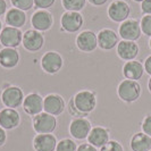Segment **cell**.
Instances as JSON below:
<instances>
[{
  "mask_svg": "<svg viewBox=\"0 0 151 151\" xmlns=\"http://www.w3.org/2000/svg\"><path fill=\"white\" fill-rule=\"evenodd\" d=\"M56 0H34V5L38 9H48L52 7Z\"/></svg>",
  "mask_w": 151,
  "mask_h": 151,
  "instance_id": "cell-30",
  "label": "cell"
},
{
  "mask_svg": "<svg viewBox=\"0 0 151 151\" xmlns=\"http://www.w3.org/2000/svg\"><path fill=\"white\" fill-rule=\"evenodd\" d=\"M109 140H110L109 139V131L102 126L92 127L90 131V134L88 136L89 143L92 144L93 147H96L97 149L104 147Z\"/></svg>",
  "mask_w": 151,
  "mask_h": 151,
  "instance_id": "cell-22",
  "label": "cell"
},
{
  "mask_svg": "<svg viewBox=\"0 0 151 151\" xmlns=\"http://www.w3.org/2000/svg\"><path fill=\"white\" fill-rule=\"evenodd\" d=\"M43 99L37 92L29 93L23 101V110L30 116H37L43 111Z\"/></svg>",
  "mask_w": 151,
  "mask_h": 151,
  "instance_id": "cell-15",
  "label": "cell"
},
{
  "mask_svg": "<svg viewBox=\"0 0 151 151\" xmlns=\"http://www.w3.org/2000/svg\"><path fill=\"white\" fill-rule=\"evenodd\" d=\"M117 94L124 102H134L141 96V85L137 81L124 80L117 86Z\"/></svg>",
  "mask_w": 151,
  "mask_h": 151,
  "instance_id": "cell-2",
  "label": "cell"
},
{
  "mask_svg": "<svg viewBox=\"0 0 151 151\" xmlns=\"http://www.w3.org/2000/svg\"><path fill=\"white\" fill-rule=\"evenodd\" d=\"M63 7L67 12H81L86 4V0H61Z\"/></svg>",
  "mask_w": 151,
  "mask_h": 151,
  "instance_id": "cell-25",
  "label": "cell"
},
{
  "mask_svg": "<svg viewBox=\"0 0 151 151\" xmlns=\"http://www.w3.org/2000/svg\"><path fill=\"white\" fill-rule=\"evenodd\" d=\"M133 1H135V2H142L143 0H133Z\"/></svg>",
  "mask_w": 151,
  "mask_h": 151,
  "instance_id": "cell-40",
  "label": "cell"
},
{
  "mask_svg": "<svg viewBox=\"0 0 151 151\" xmlns=\"http://www.w3.org/2000/svg\"><path fill=\"white\" fill-rule=\"evenodd\" d=\"M7 10H8L7 1L6 0H0V16L6 15Z\"/></svg>",
  "mask_w": 151,
  "mask_h": 151,
  "instance_id": "cell-35",
  "label": "cell"
},
{
  "mask_svg": "<svg viewBox=\"0 0 151 151\" xmlns=\"http://www.w3.org/2000/svg\"><path fill=\"white\" fill-rule=\"evenodd\" d=\"M84 24L83 15L80 12H65L60 17L61 30L67 33H76Z\"/></svg>",
  "mask_w": 151,
  "mask_h": 151,
  "instance_id": "cell-5",
  "label": "cell"
},
{
  "mask_svg": "<svg viewBox=\"0 0 151 151\" xmlns=\"http://www.w3.org/2000/svg\"><path fill=\"white\" fill-rule=\"evenodd\" d=\"M141 10L144 15H151V0H143L141 2Z\"/></svg>",
  "mask_w": 151,
  "mask_h": 151,
  "instance_id": "cell-32",
  "label": "cell"
},
{
  "mask_svg": "<svg viewBox=\"0 0 151 151\" xmlns=\"http://www.w3.org/2000/svg\"><path fill=\"white\" fill-rule=\"evenodd\" d=\"M57 139L53 134H38L33 139V148L35 151H56Z\"/></svg>",
  "mask_w": 151,
  "mask_h": 151,
  "instance_id": "cell-19",
  "label": "cell"
},
{
  "mask_svg": "<svg viewBox=\"0 0 151 151\" xmlns=\"http://www.w3.org/2000/svg\"><path fill=\"white\" fill-rule=\"evenodd\" d=\"M24 99L25 96L23 90L16 85H8L1 93V102L6 108H13V109L18 108L23 105Z\"/></svg>",
  "mask_w": 151,
  "mask_h": 151,
  "instance_id": "cell-4",
  "label": "cell"
},
{
  "mask_svg": "<svg viewBox=\"0 0 151 151\" xmlns=\"http://www.w3.org/2000/svg\"><path fill=\"white\" fill-rule=\"evenodd\" d=\"M5 22L7 24V26L21 29L26 23V14L21 9L13 7L7 10L6 16H5Z\"/></svg>",
  "mask_w": 151,
  "mask_h": 151,
  "instance_id": "cell-23",
  "label": "cell"
},
{
  "mask_svg": "<svg viewBox=\"0 0 151 151\" xmlns=\"http://www.w3.org/2000/svg\"><path fill=\"white\" fill-rule=\"evenodd\" d=\"M21 123V116L16 109L4 108L0 110V126L6 131L16 129Z\"/></svg>",
  "mask_w": 151,
  "mask_h": 151,
  "instance_id": "cell-17",
  "label": "cell"
},
{
  "mask_svg": "<svg viewBox=\"0 0 151 151\" xmlns=\"http://www.w3.org/2000/svg\"><path fill=\"white\" fill-rule=\"evenodd\" d=\"M118 34H119V37L123 40H126V41H136V40H139L141 34H142L140 23L137 22L136 19H133V18H129V19L124 21L119 25Z\"/></svg>",
  "mask_w": 151,
  "mask_h": 151,
  "instance_id": "cell-10",
  "label": "cell"
},
{
  "mask_svg": "<svg viewBox=\"0 0 151 151\" xmlns=\"http://www.w3.org/2000/svg\"><path fill=\"white\" fill-rule=\"evenodd\" d=\"M98 47L102 50H111L118 45V35L111 29H102L97 34Z\"/></svg>",
  "mask_w": 151,
  "mask_h": 151,
  "instance_id": "cell-18",
  "label": "cell"
},
{
  "mask_svg": "<svg viewBox=\"0 0 151 151\" xmlns=\"http://www.w3.org/2000/svg\"><path fill=\"white\" fill-rule=\"evenodd\" d=\"M108 17L115 23H123L129 19L131 7L125 0H114L108 7Z\"/></svg>",
  "mask_w": 151,
  "mask_h": 151,
  "instance_id": "cell-6",
  "label": "cell"
},
{
  "mask_svg": "<svg viewBox=\"0 0 151 151\" xmlns=\"http://www.w3.org/2000/svg\"><path fill=\"white\" fill-rule=\"evenodd\" d=\"M32 126L38 134H51L57 129V118L56 116L42 111L37 116H33Z\"/></svg>",
  "mask_w": 151,
  "mask_h": 151,
  "instance_id": "cell-3",
  "label": "cell"
},
{
  "mask_svg": "<svg viewBox=\"0 0 151 151\" xmlns=\"http://www.w3.org/2000/svg\"><path fill=\"white\" fill-rule=\"evenodd\" d=\"M148 89H149V91L151 92V77L149 78V82H148Z\"/></svg>",
  "mask_w": 151,
  "mask_h": 151,
  "instance_id": "cell-38",
  "label": "cell"
},
{
  "mask_svg": "<svg viewBox=\"0 0 151 151\" xmlns=\"http://www.w3.org/2000/svg\"><path fill=\"white\" fill-rule=\"evenodd\" d=\"M150 151H151V150H150Z\"/></svg>",
  "mask_w": 151,
  "mask_h": 151,
  "instance_id": "cell-42",
  "label": "cell"
},
{
  "mask_svg": "<svg viewBox=\"0 0 151 151\" xmlns=\"http://www.w3.org/2000/svg\"><path fill=\"white\" fill-rule=\"evenodd\" d=\"M2 29H4V27H2V23H1V21H0V33H1Z\"/></svg>",
  "mask_w": 151,
  "mask_h": 151,
  "instance_id": "cell-39",
  "label": "cell"
},
{
  "mask_svg": "<svg viewBox=\"0 0 151 151\" xmlns=\"http://www.w3.org/2000/svg\"><path fill=\"white\" fill-rule=\"evenodd\" d=\"M64 65L61 55L57 51H48L41 58V67L47 74H57Z\"/></svg>",
  "mask_w": 151,
  "mask_h": 151,
  "instance_id": "cell-7",
  "label": "cell"
},
{
  "mask_svg": "<svg viewBox=\"0 0 151 151\" xmlns=\"http://www.w3.org/2000/svg\"><path fill=\"white\" fill-rule=\"evenodd\" d=\"M92 125L85 117L75 118L69 124V133L76 140H85L90 134Z\"/></svg>",
  "mask_w": 151,
  "mask_h": 151,
  "instance_id": "cell-14",
  "label": "cell"
},
{
  "mask_svg": "<svg viewBox=\"0 0 151 151\" xmlns=\"http://www.w3.org/2000/svg\"><path fill=\"white\" fill-rule=\"evenodd\" d=\"M14 8L21 9L23 12H27L34 6V0H10Z\"/></svg>",
  "mask_w": 151,
  "mask_h": 151,
  "instance_id": "cell-27",
  "label": "cell"
},
{
  "mask_svg": "<svg viewBox=\"0 0 151 151\" xmlns=\"http://www.w3.org/2000/svg\"><path fill=\"white\" fill-rule=\"evenodd\" d=\"M23 32L21 29H16L12 26L4 27L0 33V43L4 48H18L22 45Z\"/></svg>",
  "mask_w": 151,
  "mask_h": 151,
  "instance_id": "cell-9",
  "label": "cell"
},
{
  "mask_svg": "<svg viewBox=\"0 0 151 151\" xmlns=\"http://www.w3.org/2000/svg\"><path fill=\"white\" fill-rule=\"evenodd\" d=\"M31 25L39 32L49 31L53 25V16L47 9H38L31 17Z\"/></svg>",
  "mask_w": 151,
  "mask_h": 151,
  "instance_id": "cell-11",
  "label": "cell"
},
{
  "mask_svg": "<svg viewBox=\"0 0 151 151\" xmlns=\"http://www.w3.org/2000/svg\"><path fill=\"white\" fill-rule=\"evenodd\" d=\"M89 2H90L91 5H93V6H102V5H105L107 4V1L108 0H88Z\"/></svg>",
  "mask_w": 151,
  "mask_h": 151,
  "instance_id": "cell-37",
  "label": "cell"
},
{
  "mask_svg": "<svg viewBox=\"0 0 151 151\" xmlns=\"http://www.w3.org/2000/svg\"><path fill=\"white\" fill-rule=\"evenodd\" d=\"M76 47L82 52L90 53L98 48V37L93 31L86 30L76 37Z\"/></svg>",
  "mask_w": 151,
  "mask_h": 151,
  "instance_id": "cell-12",
  "label": "cell"
},
{
  "mask_svg": "<svg viewBox=\"0 0 151 151\" xmlns=\"http://www.w3.org/2000/svg\"><path fill=\"white\" fill-rule=\"evenodd\" d=\"M140 51V48L135 41L122 40L117 45V56L125 61L134 60Z\"/></svg>",
  "mask_w": 151,
  "mask_h": 151,
  "instance_id": "cell-16",
  "label": "cell"
},
{
  "mask_svg": "<svg viewBox=\"0 0 151 151\" xmlns=\"http://www.w3.org/2000/svg\"><path fill=\"white\" fill-rule=\"evenodd\" d=\"M141 31L147 37H151V15H144L140 22Z\"/></svg>",
  "mask_w": 151,
  "mask_h": 151,
  "instance_id": "cell-28",
  "label": "cell"
},
{
  "mask_svg": "<svg viewBox=\"0 0 151 151\" xmlns=\"http://www.w3.org/2000/svg\"><path fill=\"white\" fill-rule=\"evenodd\" d=\"M19 63V52L15 48H2L0 50V66L6 69L15 68Z\"/></svg>",
  "mask_w": 151,
  "mask_h": 151,
  "instance_id": "cell-20",
  "label": "cell"
},
{
  "mask_svg": "<svg viewBox=\"0 0 151 151\" xmlns=\"http://www.w3.org/2000/svg\"><path fill=\"white\" fill-rule=\"evenodd\" d=\"M73 101L76 109L81 114H83L84 116L92 113L97 106L96 93L90 90H82L77 92L73 97Z\"/></svg>",
  "mask_w": 151,
  "mask_h": 151,
  "instance_id": "cell-1",
  "label": "cell"
},
{
  "mask_svg": "<svg viewBox=\"0 0 151 151\" xmlns=\"http://www.w3.org/2000/svg\"><path fill=\"white\" fill-rule=\"evenodd\" d=\"M100 151H124L123 145L115 140H109L104 147L100 148Z\"/></svg>",
  "mask_w": 151,
  "mask_h": 151,
  "instance_id": "cell-29",
  "label": "cell"
},
{
  "mask_svg": "<svg viewBox=\"0 0 151 151\" xmlns=\"http://www.w3.org/2000/svg\"><path fill=\"white\" fill-rule=\"evenodd\" d=\"M45 45V37L41 32L34 30H27L23 33V48L30 52H37L42 49Z\"/></svg>",
  "mask_w": 151,
  "mask_h": 151,
  "instance_id": "cell-8",
  "label": "cell"
},
{
  "mask_svg": "<svg viewBox=\"0 0 151 151\" xmlns=\"http://www.w3.org/2000/svg\"><path fill=\"white\" fill-rule=\"evenodd\" d=\"M66 108L65 100L60 94L50 93L43 99V110L52 116H59Z\"/></svg>",
  "mask_w": 151,
  "mask_h": 151,
  "instance_id": "cell-13",
  "label": "cell"
},
{
  "mask_svg": "<svg viewBox=\"0 0 151 151\" xmlns=\"http://www.w3.org/2000/svg\"><path fill=\"white\" fill-rule=\"evenodd\" d=\"M56 151H77V145L72 139H63L57 143Z\"/></svg>",
  "mask_w": 151,
  "mask_h": 151,
  "instance_id": "cell-26",
  "label": "cell"
},
{
  "mask_svg": "<svg viewBox=\"0 0 151 151\" xmlns=\"http://www.w3.org/2000/svg\"><path fill=\"white\" fill-rule=\"evenodd\" d=\"M143 66H144V70H145L149 75H151V56H149V57L145 59Z\"/></svg>",
  "mask_w": 151,
  "mask_h": 151,
  "instance_id": "cell-36",
  "label": "cell"
},
{
  "mask_svg": "<svg viewBox=\"0 0 151 151\" xmlns=\"http://www.w3.org/2000/svg\"><path fill=\"white\" fill-rule=\"evenodd\" d=\"M142 131L144 134L151 137V115H148L142 122Z\"/></svg>",
  "mask_w": 151,
  "mask_h": 151,
  "instance_id": "cell-31",
  "label": "cell"
},
{
  "mask_svg": "<svg viewBox=\"0 0 151 151\" xmlns=\"http://www.w3.org/2000/svg\"><path fill=\"white\" fill-rule=\"evenodd\" d=\"M149 47H150V49H151V39H150V41H149Z\"/></svg>",
  "mask_w": 151,
  "mask_h": 151,
  "instance_id": "cell-41",
  "label": "cell"
},
{
  "mask_svg": "<svg viewBox=\"0 0 151 151\" xmlns=\"http://www.w3.org/2000/svg\"><path fill=\"white\" fill-rule=\"evenodd\" d=\"M77 151H98V149L90 143H83L77 147Z\"/></svg>",
  "mask_w": 151,
  "mask_h": 151,
  "instance_id": "cell-33",
  "label": "cell"
},
{
  "mask_svg": "<svg viewBox=\"0 0 151 151\" xmlns=\"http://www.w3.org/2000/svg\"><path fill=\"white\" fill-rule=\"evenodd\" d=\"M7 141V133H6V129H4L0 126V148L6 143Z\"/></svg>",
  "mask_w": 151,
  "mask_h": 151,
  "instance_id": "cell-34",
  "label": "cell"
},
{
  "mask_svg": "<svg viewBox=\"0 0 151 151\" xmlns=\"http://www.w3.org/2000/svg\"><path fill=\"white\" fill-rule=\"evenodd\" d=\"M144 73V66L142 63L137 60L126 61L123 66V75L126 80L139 81Z\"/></svg>",
  "mask_w": 151,
  "mask_h": 151,
  "instance_id": "cell-21",
  "label": "cell"
},
{
  "mask_svg": "<svg viewBox=\"0 0 151 151\" xmlns=\"http://www.w3.org/2000/svg\"><path fill=\"white\" fill-rule=\"evenodd\" d=\"M131 149L132 151H150L151 137L143 132L135 133L131 139Z\"/></svg>",
  "mask_w": 151,
  "mask_h": 151,
  "instance_id": "cell-24",
  "label": "cell"
}]
</instances>
